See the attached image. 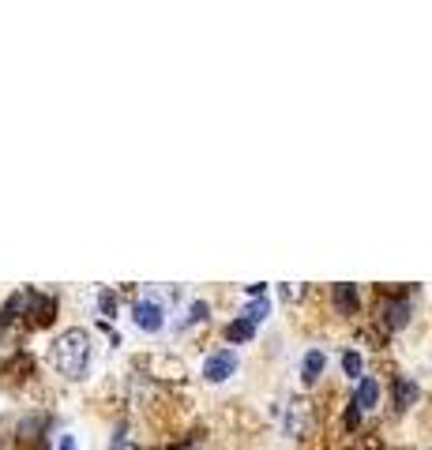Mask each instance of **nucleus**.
<instances>
[{"instance_id": "9", "label": "nucleus", "mask_w": 432, "mask_h": 450, "mask_svg": "<svg viewBox=\"0 0 432 450\" xmlns=\"http://www.w3.org/2000/svg\"><path fill=\"white\" fill-rule=\"evenodd\" d=\"M376 402H380V383H376L372 376H361V383H358V398H353V405H358V409H372Z\"/></svg>"}, {"instance_id": "16", "label": "nucleus", "mask_w": 432, "mask_h": 450, "mask_svg": "<svg viewBox=\"0 0 432 450\" xmlns=\"http://www.w3.org/2000/svg\"><path fill=\"white\" fill-rule=\"evenodd\" d=\"M98 304H102V315H113V312H117V296H113L110 289H102V296H98Z\"/></svg>"}, {"instance_id": "4", "label": "nucleus", "mask_w": 432, "mask_h": 450, "mask_svg": "<svg viewBox=\"0 0 432 450\" xmlns=\"http://www.w3.org/2000/svg\"><path fill=\"white\" fill-rule=\"evenodd\" d=\"M410 315H414V308H410V300L406 296H398V300H387L384 304V319L391 331H402V326L410 323Z\"/></svg>"}, {"instance_id": "11", "label": "nucleus", "mask_w": 432, "mask_h": 450, "mask_svg": "<svg viewBox=\"0 0 432 450\" xmlns=\"http://www.w3.org/2000/svg\"><path fill=\"white\" fill-rule=\"evenodd\" d=\"M410 402H417V383L395 376V409H410Z\"/></svg>"}, {"instance_id": "17", "label": "nucleus", "mask_w": 432, "mask_h": 450, "mask_svg": "<svg viewBox=\"0 0 432 450\" xmlns=\"http://www.w3.org/2000/svg\"><path fill=\"white\" fill-rule=\"evenodd\" d=\"M203 323V319H207V304H203V300H196V304H192V312H188V323Z\"/></svg>"}, {"instance_id": "15", "label": "nucleus", "mask_w": 432, "mask_h": 450, "mask_svg": "<svg viewBox=\"0 0 432 450\" xmlns=\"http://www.w3.org/2000/svg\"><path fill=\"white\" fill-rule=\"evenodd\" d=\"M342 421H346V428H350V432H353V428H358L361 424V409H358V405H346V416H342Z\"/></svg>"}, {"instance_id": "1", "label": "nucleus", "mask_w": 432, "mask_h": 450, "mask_svg": "<svg viewBox=\"0 0 432 450\" xmlns=\"http://www.w3.org/2000/svg\"><path fill=\"white\" fill-rule=\"evenodd\" d=\"M86 364H91V334L83 326H72V331H64L53 342V368L64 379H83Z\"/></svg>"}, {"instance_id": "19", "label": "nucleus", "mask_w": 432, "mask_h": 450, "mask_svg": "<svg viewBox=\"0 0 432 450\" xmlns=\"http://www.w3.org/2000/svg\"><path fill=\"white\" fill-rule=\"evenodd\" d=\"M60 450H75V439H72V435H64V439H60Z\"/></svg>"}, {"instance_id": "3", "label": "nucleus", "mask_w": 432, "mask_h": 450, "mask_svg": "<svg viewBox=\"0 0 432 450\" xmlns=\"http://www.w3.org/2000/svg\"><path fill=\"white\" fill-rule=\"evenodd\" d=\"M132 319H136V326H139V331H147V334L162 331V308H158L155 300H136Z\"/></svg>"}, {"instance_id": "7", "label": "nucleus", "mask_w": 432, "mask_h": 450, "mask_svg": "<svg viewBox=\"0 0 432 450\" xmlns=\"http://www.w3.org/2000/svg\"><path fill=\"white\" fill-rule=\"evenodd\" d=\"M358 285H350V282H339L334 285V308H339V315H353L358 312Z\"/></svg>"}, {"instance_id": "5", "label": "nucleus", "mask_w": 432, "mask_h": 450, "mask_svg": "<svg viewBox=\"0 0 432 450\" xmlns=\"http://www.w3.org/2000/svg\"><path fill=\"white\" fill-rule=\"evenodd\" d=\"M27 308H30V315H34V323H38V326H49L53 319H57V315H53V312H57V300H53V296H38V293H30V304H27Z\"/></svg>"}, {"instance_id": "12", "label": "nucleus", "mask_w": 432, "mask_h": 450, "mask_svg": "<svg viewBox=\"0 0 432 450\" xmlns=\"http://www.w3.org/2000/svg\"><path fill=\"white\" fill-rule=\"evenodd\" d=\"M267 315H271V300H267V296H256V300L244 308V319L252 323V326H256V323H263Z\"/></svg>"}, {"instance_id": "6", "label": "nucleus", "mask_w": 432, "mask_h": 450, "mask_svg": "<svg viewBox=\"0 0 432 450\" xmlns=\"http://www.w3.org/2000/svg\"><path fill=\"white\" fill-rule=\"evenodd\" d=\"M41 428H46V416H27L23 424H19V443L23 446H46V439H41Z\"/></svg>"}, {"instance_id": "14", "label": "nucleus", "mask_w": 432, "mask_h": 450, "mask_svg": "<svg viewBox=\"0 0 432 450\" xmlns=\"http://www.w3.org/2000/svg\"><path fill=\"white\" fill-rule=\"evenodd\" d=\"M342 371L350 379H361V353H342Z\"/></svg>"}, {"instance_id": "20", "label": "nucleus", "mask_w": 432, "mask_h": 450, "mask_svg": "<svg viewBox=\"0 0 432 450\" xmlns=\"http://www.w3.org/2000/svg\"><path fill=\"white\" fill-rule=\"evenodd\" d=\"M169 450H185V446H169Z\"/></svg>"}, {"instance_id": "10", "label": "nucleus", "mask_w": 432, "mask_h": 450, "mask_svg": "<svg viewBox=\"0 0 432 450\" xmlns=\"http://www.w3.org/2000/svg\"><path fill=\"white\" fill-rule=\"evenodd\" d=\"M323 368H327V357H323L320 349H308V353H305V364H301V376H305L308 387H312V383H320Z\"/></svg>"}, {"instance_id": "18", "label": "nucleus", "mask_w": 432, "mask_h": 450, "mask_svg": "<svg viewBox=\"0 0 432 450\" xmlns=\"http://www.w3.org/2000/svg\"><path fill=\"white\" fill-rule=\"evenodd\" d=\"M113 450H136V446L128 443V435H124V432H117V439H113Z\"/></svg>"}, {"instance_id": "13", "label": "nucleus", "mask_w": 432, "mask_h": 450, "mask_svg": "<svg viewBox=\"0 0 432 450\" xmlns=\"http://www.w3.org/2000/svg\"><path fill=\"white\" fill-rule=\"evenodd\" d=\"M252 334H256V326L248 319H233L230 326H225V342H248Z\"/></svg>"}, {"instance_id": "8", "label": "nucleus", "mask_w": 432, "mask_h": 450, "mask_svg": "<svg viewBox=\"0 0 432 450\" xmlns=\"http://www.w3.org/2000/svg\"><path fill=\"white\" fill-rule=\"evenodd\" d=\"M286 428H289V435H305V428H308V402H289V409H286Z\"/></svg>"}, {"instance_id": "2", "label": "nucleus", "mask_w": 432, "mask_h": 450, "mask_svg": "<svg viewBox=\"0 0 432 450\" xmlns=\"http://www.w3.org/2000/svg\"><path fill=\"white\" fill-rule=\"evenodd\" d=\"M233 371H237V353H233V349H218V353H211L207 364H203V379H207V383H222V379H230Z\"/></svg>"}]
</instances>
